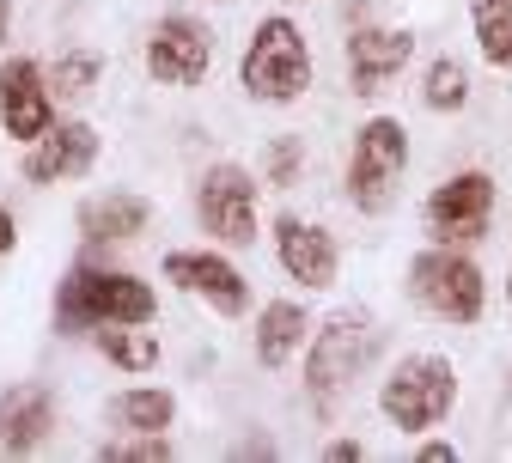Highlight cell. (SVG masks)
<instances>
[{"instance_id": "12", "label": "cell", "mask_w": 512, "mask_h": 463, "mask_svg": "<svg viewBox=\"0 0 512 463\" xmlns=\"http://www.w3.org/2000/svg\"><path fill=\"white\" fill-rule=\"evenodd\" d=\"M55 122V92H49V74L37 68L31 55H13L7 68H0V128H7L13 141H37L43 128Z\"/></svg>"}, {"instance_id": "26", "label": "cell", "mask_w": 512, "mask_h": 463, "mask_svg": "<svg viewBox=\"0 0 512 463\" xmlns=\"http://www.w3.org/2000/svg\"><path fill=\"white\" fill-rule=\"evenodd\" d=\"M415 457H421V463H452L458 451L445 445V439H421V445H415Z\"/></svg>"}, {"instance_id": "17", "label": "cell", "mask_w": 512, "mask_h": 463, "mask_svg": "<svg viewBox=\"0 0 512 463\" xmlns=\"http://www.w3.org/2000/svg\"><path fill=\"white\" fill-rule=\"evenodd\" d=\"M305 336H311V317H305L299 299H275V305L256 311V360H263L269 372L293 366V354L305 348Z\"/></svg>"}, {"instance_id": "21", "label": "cell", "mask_w": 512, "mask_h": 463, "mask_svg": "<svg viewBox=\"0 0 512 463\" xmlns=\"http://www.w3.org/2000/svg\"><path fill=\"white\" fill-rule=\"evenodd\" d=\"M98 354L122 372H153L159 366V342L147 336V323H104L98 329Z\"/></svg>"}, {"instance_id": "13", "label": "cell", "mask_w": 512, "mask_h": 463, "mask_svg": "<svg viewBox=\"0 0 512 463\" xmlns=\"http://www.w3.org/2000/svg\"><path fill=\"white\" fill-rule=\"evenodd\" d=\"M415 61V31H391V25H360L348 37V92L354 98H378L403 68Z\"/></svg>"}, {"instance_id": "31", "label": "cell", "mask_w": 512, "mask_h": 463, "mask_svg": "<svg viewBox=\"0 0 512 463\" xmlns=\"http://www.w3.org/2000/svg\"><path fill=\"white\" fill-rule=\"evenodd\" d=\"M287 7H305V0H287Z\"/></svg>"}, {"instance_id": "20", "label": "cell", "mask_w": 512, "mask_h": 463, "mask_svg": "<svg viewBox=\"0 0 512 463\" xmlns=\"http://www.w3.org/2000/svg\"><path fill=\"white\" fill-rule=\"evenodd\" d=\"M421 104H427L433 116H458V110L470 104V68H464V61L433 55L427 74H421Z\"/></svg>"}, {"instance_id": "3", "label": "cell", "mask_w": 512, "mask_h": 463, "mask_svg": "<svg viewBox=\"0 0 512 463\" xmlns=\"http://www.w3.org/2000/svg\"><path fill=\"white\" fill-rule=\"evenodd\" d=\"M378 409L397 433H433L458 409V366L445 354H403L378 384Z\"/></svg>"}, {"instance_id": "30", "label": "cell", "mask_w": 512, "mask_h": 463, "mask_svg": "<svg viewBox=\"0 0 512 463\" xmlns=\"http://www.w3.org/2000/svg\"><path fill=\"white\" fill-rule=\"evenodd\" d=\"M506 299H512V275H506Z\"/></svg>"}, {"instance_id": "11", "label": "cell", "mask_w": 512, "mask_h": 463, "mask_svg": "<svg viewBox=\"0 0 512 463\" xmlns=\"http://www.w3.org/2000/svg\"><path fill=\"white\" fill-rule=\"evenodd\" d=\"M275 262L299 281V287H311V293H324V287H336V269H342V250H336V238L317 226V220H299L293 208L275 220Z\"/></svg>"}, {"instance_id": "6", "label": "cell", "mask_w": 512, "mask_h": 463, "mask_svg": "<svg viewBox=\"0 0 512 463\" xmlns=\"http://www.w3.org/2000/svg\"><path fill=\"white\" fill-rule=\"evenodd\" d=\"M403 171H409V128L397 116H366L348 153V177H342L348 202L360 214H391Z\"/></svg>"}, {"instance_id": "19", "label": "cell", "mask_w": 512, "mask_h": 463, "mask_svg": "<svg viewBox=\"0 0 512 463\" xmlns=\"http://www.w3.org/2000/svg\"><path fill=\"white\" fill-rule=\"evenodd\" d=\"M470 31L488 68L512 74V0H470Z\"/></svg>"}, {"instance_id": "9", "label": "cell", "mask_w": 512, "mask_h": 463, "mask_svg": "<svg viewBox=\"0 0 512 463\" xmlns=\"http://www.w3.org/2000/svg\"><path fill=\"white\" fill-rule=\"evenodd\" d=\"M214 68V37L202 19H189V13H165L147 37V74L159 86H202Z\"/></svg>"}, {"instance_id": "16", "label": "cell", "mask_w": 512, "mask_h": 463, "mask_svg": "<svg viewBox=\"0 0 512 463\" xmlns=\"http://www.w3.org/2000/svg\"><path fill=\"white\" fill-rule=\"evenodd\" d=\"M147 220H153V202L135 189H104V195H86L80 202V232L98 238V244L135 238V232H147Z\"/></svg>"}, {"instance_id": "7", "label": "cell", "mask_w": 512, "mask_h": 463, "mask_svg": "<svg viewBox=\"0 0 512 463\" xmlns=\"http://www.w3.org/2000/svg\"><path fill=\"white\" fill-rule=\"evenodd\" d=\"M256 183L244 165H232V159H220V165H208L202 171V183H196V220L220 238V244H256Z\"/></svg>"}, {"instance_id": "27", "label": "cell", "mask_w": 512, "mask_h": 463, "mask_svg": "<svg viewBox=\"0 0 512 463\" xmlns=\"http://www.w3.org/2000/svg\"><path fill=\"white\" fill-rule=\"evenodd\" d=\"M232 457H275V445H269V439H238Z\"/></svg>"}, {"instance_id": "14", "label": "cell", "mask_w": 512, "mask_h": 463, "mask_svg": "<svg viewBox=\"0 0 512 463\" xmlns=\"http://www.w3.org/2000/svg\"><path fill=\"white\" fill-rule=\"evenodd\" d=\"M165 281H177L183 293L208 299L220 317H244L250 311V281L232 269L220 250H171L165 256Z\"/></svg>"}, {"instance_id": "15", "label": "cell", "mask_w": 512, "mask_h": 463, "mask_svg": "<svg viewBox=\"0 0 512 463\" xmlns=\"http://www.w3.org/2000/svg\"><path fill=\"white\" fill-rule=\"evenodd\" d=\"M55 433V403L43 384H13L7 403H0V451L7 457H31L43 451Z\"/></svg>"}, {"instance_id": "1", "label": "cell", "mask_w": 512, "mask_h": 463, "mask_svg": "<svg viewBox=\"0 0 512 463\" xmlns=\"http://www.w3.org/2000/svg\"><path fill=\"white\" fill-rule=\"evenodd\" d=\"M159 299L141 275L122 269H74L55 293V329L80 336V329H104V323H153Z\"/></svg>"}, {"instance_id": "4", "label": "cell", "mask_w": 512, "mask_h": 463, "mask_svg": "<svg viewBox=\"0 0 512 463\" xmlns=\"http://www.w3.org/2000/svg\"><path fill=\"white\" fill-rule=\"evenodd\" d=\"M378 348H384V329H378L372 311H342V317H330V323L311 336V348H305V390H311V403L330 409L336 390H348V384L372 366Z\"/></svg>"}, {"instance_id": "8", "label": "cell", "mask_w": 512, "mask_h": 463, "mask_svg": "<svg viewBox=\"0 0 512 463\" xmlns=\"http://www.w3.org/2000/svg\"><path fill=\"white\" fill-rule=\"evenodd\" d=\"M494 220V177L488 171H458L427 195V238L433 244H482Z\"/></svg>"}, {"instance_id": "23", "label": "cell", "mask_w": 512, "mask_h": 463, "mask_svg": "<svg viewBox=\"0 0 512 463\" xmlns=\"http://www.w3.org/2000/svg\"><path fill=\"white\" fill-rule=\"evenodd\" d=\"M305 171V147H299V135H275L269 141V183H293Z\"/></svg>"}, {"instance_id": "25", "label": "cell", "mask_w": 512, "mask_h": 463, "mask_svg": "<svg viewBox=\"0 0 512 463\" xmlns=\"http://www.w3.org/2000/svg\"><path fill=\"white\" fill-rule=\"evenodd\" d=\"M324 457H330V463H360V457H366V445H360V439H330V445H324Z\"/></svg>"}, {"instance_id": "2", "label": "cell", "mask_w": 512, "mask_h": 463, "mask_svg": "<svg viewBox=\"0 0 512 463\" xmlns=\"http://www.w3.org/2000/svg\"><path fill=\"white\" fill-rule=\"evenodd\" d=\"M311 74H317L311 68V43H305V31L287 13H269L263 25L250 31L244 61H238L244 98H256V104H293V98L311 92Z\"/></svg>"}, {"instance_id": "28", "label": "cell", "mask_w": 512, "mask_h": 463, "mask_svg": "<svg viewBox=\"0 0 512 463\" xmlns=\"http://www.w3.org/2000/svg\"><path fill=\"white\" fill-rule=\"evenodd\" d=\"M13 244H19V226H13V214H7V208H0V256H7Z\"/></svg>"}, {"instance_id": "5", "label": "cell", "mask_w": 512, "mask_h": 463, "mask_svg": "<svg viewBox=\"0 0 512 463\" xmlns=\"http://www.w3.org/2000/svg\"><path fill=\"white\" fill-rule=\"evenodd\" d=\"M409 299L427 317H439V323L470 329L488 311V281H482V269H476L458 244H433V250H421L409 262Z\"/></svg>"}, {"instance_id": "29", "label": "cell", "mask_w": 512, "mask_h": 463, "mask_svg": "<svg viewBox=\"0 0 512 463\" xmlns=\"http://www.w3.org/2000/svg\"><path fill=\"white\" fill-rule=\"evenodd\" d=\"M7 25H13V0H0V43H7Z\"/></svg>"}, {"instance_id": "10", "label": "cell", "mask_w": 512, "mask_h": 463, "mask_svg": "<svg viewBox=\"0 0 512 463\" xmlns=\"http://www.w3.org/2000/svg\"><path fill=\"white\" fill-rule=\"evenodd\" d=\"M98 153H104V141H98V128L92 122H49L43 135L31 141V153H25V183H37V189H49V183H68V177H86L92 165H98Z\"/></svg>"}, {"instance_id": "24", "label": "cell", "mask_w": 512, "mask_h": 463, "mask_svg": "<svg viewBox=\"0 0 512 463\" xmlns=\"http://www.w3.org/2000/svg\"><path fill=\"white\" fill-rule=\"evenodd\" d=\"M98 457H128V463H141V457H171V445H165V433H128V439L104 445Z\"/></svg>"}, {"instance_id": "18", "label": "cell", "mask_w": 512, "mask_h": 463, "mask_svg": "<svg viewBox=\"0 0 512 463\" xmlns=\"http://www.w3.org/2000/svg\"><path fill=\"white\" fill-rule=\"evenodd\" d=\"M110 421L122 433H171L177 421V396L159 384H135V390H116L110 396Z\"/></svg>"}, {"instance_id": "22", "label": "cell", "mask_w": 512, "mask_h": 463, "mask_svg": "<svg viewBox=\"0 0 512 463\" xmlns=\"http://www.w3.org/2000/svg\"><path fill=\"white\" fill-rule=\"evenodd\" d=\"M98 80H104V55H92V49H68V55L49 61V92H55V104H80V98H92Z\"/></svg>"}]
</instances>
